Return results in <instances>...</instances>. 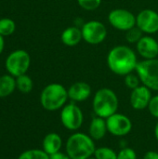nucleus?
Segmentation results:
<instances>
[{"label": "nucleus", "mask_w": 158, "mask_h": 159, "mask_svg": "<svg viewBox=\"0 0 158 159\" xmlns=\"http://www.w3.org/2000/svg\"><path fill=\"white\" fill-rule=\"evenodd\" d=\"M107 64L113 73L126 76L136 70L138 61L135 52L130 48L117 46L110 50L107 57Z\"/></svg>", "instance_id": "1"}, {"label": "nucleus", "mask_w": 158, "mask_h": 159, "mask_svg": "<svg viewBox=\"0 0 158 159\" xmlns=\"http://www.w3.org/2000/svg\"><path fill=\"white\" fill-rule=\"evenodd\" d=\"M65 149L71 159H88L94 156L96 146L88 134L75 132L68 138Z\"/></svg>", "instance_id": "2"}, {"label": "nucleus", "mask_w": 158, "mask_h": 159, "mask_svg": "<svg viewBox=\"0 0 158 159\" xmlns=\"http://www.w3.org/2000/svg\"><path fill=\"white\" fill-rule=\"evenodd\" d=\"M118 98L115 91L108 88L100 89L94 95L92 107L95 115L102 118H108L117 112Z\"/></svg>", "instance_id": "3"}, {"label": "nucleus", "mask_w": 158, "mask_h": 159, "mask_svg": "<svg viewBox=\"0 0 158 159\" xmlns=\"http://www.w3.org/2000/svg\"><path fill=\"white\" fill-rule=\"evenodd\" d=\"M68 99V89L58 83L47 85L40 95L41 105L47 111H57L62 108Z\"/></svg>", "instance_id": "4"}, {"label": "nucleus", "mask_w": 158, "mask_h": 159, "mask_svg": "<svg viewBox=\"0 0 158 159\" xmlns=\"http://www.w3.org/2000/svg\"><path fill=\"white\" fill-rule=\"evenodd\" d=\"M135 71L145 87L158 91V60L156 58L138 62Z\"/></svg>", "instance_id": "5"}, {"label": "nucleus", "mask_w": 158, "mask_h": 159, "mask_svg": "<svg viewBox=\"0 0 158 159\" xmlns=\"http://www.w3.org/2000/svg\"><path fill=\"white\" fill-rule=\"evenodd\" d=\"M31 63V58L27 51L17 49L12 51L6 60V68L9 75L18 77L25 75Z\"/></svg>", "instance_id": "6"}, {"label": "nucleus", "mask_w": 158, "mask_h": 159, "mask_svg": "<svg viewBox=\"0 0 158 159\" xmlns=\"http://www.w3.org/2000/svg\"><path fill=\"white\" fill-rule=\"evenodd\" d=\"M61 121L68 130H77L84 122V115L82 110L74 102L64 105L61 112Z\"/></svg>", "instance_id": "7"}, {"label": "nucleus", "mask_w": 158, "mask_h": 159, "mask_svg": "<svg viewBox=\"0 0 158 159\" xmlns=\"http://www.w3.org/2000/svg\"><path fill=\"white\" fill-rule=\"evenodd\" d=\"M83 39L90 45L102 43L107 35L105 25L99 20H90L82 25Z\"/></svg>", "instance_id": "8"}, {"label": "nucleus", "mask_w": 158, "mask_h": 159, "mask_svg": "<svg viewBox=\"0 0 158 159\" xmlns=\"http://www.w3.org/2000/svg\"><path fill=\"white\" fill-rule=\"evenodd\" d=\"M106 125L108 132L116 137L126 136L132 129L131 120L127 116L119 113H115L106 118Z\"/></svg>", "instance_id": "9"}, {"label": "nucleus", "mask_w": 158, "mask_h": 159, "mask_svg": "<svg viewBox=\"0 0 158 159\" xmlns=\"http://www.w3.org/2000/svg\"><path fill=\"white\" fill-rule=\"evenodd\" d=\"M108 20L115 29L121 31H129L136 26V17L129 10L123 8L114 9L109 13Z\"/></svg>", "instance_id": "10"}, {"label": "nucleus", "mask_w": 158, "mask_h": 159, "mask_svg": "<svg viewBox=\"0 0 158 159\" xmlns=\"http://www.w3.org/2000/svg\"><path fill=\"white\" fill-rule=\"evenodd\" d=\"M136 25L146 34L158 31V13L152 9H143L136 17Z\"/></svg>", "instance_id": "11"}, {"label": "nucleus", "mask_w": 158, "mask_h": 159, "mask_svg": "<svg viewBox=\"0 0 158 159\" xmlns=\"http://www.w3.org/2000/svg\"><path fill=\"white\" fill-rule=\"evenodd\" d=\"M151 99V89L145 87L144 85L139 86L131 91L130 104L134 110H143L148 107Z\"/></svg>", "instance_id": "12"}, {"label": "nucleus", "mask_w": 158, "mask_h": 159, "mask_svg": "<svg viewBox=\"0 0 158 159\" xmlns=\"http://www.w3.org/2000/svg\"><path fill=\"white\" fill-rule=\"evenodd\" d=\"M137 50L146 60L156 59L158 55V42L153 37L142 36L137 43Z\"/></svg>", "instance_id": "13"}, {"label": "nucleus", "mask_w": 158, "mask_h": 159, "mask_svg": "<svg viewBox=\"0 0 158 159\" xmlns=\"http://www.w3.org/2000/svg\"><path fill=\"white\" fill-rule=\"evenodd\" d=\"M91 94V88L86 82H75L68 89V97L74 102H84Z\"/></svg>", "instance_id": "14"}, {"label": "nucleus", "mask_w": 158, "mask_h": 159, "mask_svg": "<svg viewBox=\"0 0 158 159\" xmlns=\"http://www.w3.org/2000/svg\"><path fill=\"white\" fill-rule=\"evenodd\" d=\"M107 132L106 119L97 116L93 117L88 128V135L94 141H101L105 137Z\"/></svg>", "instance_id": "15"}, {"label": "nucleus", "mask_w": 158, "mask_h": 159, "mask_svg": "<svg viewBox=\"0 0 158 159\" xmlns=\"http://www.w3.org/2000/svg\"><path fill=\"white\" fill-rule=\"evenodd\" d=\"M43 150L48 155H53L57 152L61 151L62 146V140L61 137L55 132L48 133L45 136L43 143H42Z\"/></svg>", "instance_id": "16"}, {"label": "nucleus", "mask_w": 158, "mask_h": 159, "mask_svg": "<svg viewBox=\"0 0 158 159\" xmlns=\"http://www.w3.org/2000/svg\"><path fill=\"white\" fill-rule=\"evenodd\" d=\"M61 41L65 46L68 47H74L80 43L83 39L82 30L77 26H72L66 28L61 34Z\"/></svg>", "instance_id": "17"}, {"label": "nucleus", "mask_w": 158, "mask_h": 159, "mask_svg": "<svg viewBox=\"0 0 158 159\" xmlns=\"http://www.w3.org/2000/svg\"><path fill=\"white\" fill-rule=\"evenodd\" d=\"M16 89V79L11 75L0 76V98H5L12 94Z\"/></svg>", "instance_id": "18"}, {"label": "nucleus", "mask_w": 158, "mask_h": 159, "mask_svg": "<svg viewBox=\"0 0 158 159\" xmlns=\"http://www.w3.org/2000/svg\"><path fill=\"white\" fill-rule=\"evenodd\" d=\"M34 87L33 80L26 74L16 77V88L21 93H29L32 91Z\"/></svg>", "instance_id": "19"}, {"label": "nucleus", "mask_w": 158, "mask_h": 159, "mask_svg": "<svg viewBox=\"0 0 158 159\" xmlns=\"http://www.w3.org/2000/svg\"><path fill=\"white\" fill-rule=\"evenodd\" d=\"M16 24L13 20L4 18L0 20V34L2 36H7L15 32Z\"/></svg>", "instance_id": "20"}, {"label": "nucleus", "mask_w": 158, "mask_h": 159, "mask_svg": "<svg viewBox=\"0 0 158 159\" xmlns=\"http://www.w3.org/2000/svg\"><path fill=\"white\" fill-rule=\"evenodd\" d=\"M18 159H49V156L39 149H31L21 153Z\"/></svg>", "instance_id": "21"}, {"label": "nucleus", "mask_w": 158, "mask_h": 159, "mask_svg": "<svg viewBox=\"0 0 158 159\" xmlns=\"http://www.w3.org/2000/svg\"><path fill=\"white\" fill-rule=\"evenodd\" d=\"M94 157L96 159H117V153L109 147H99L95 150Z\"/></svg>", "instance_id": "22"}, {"label": "nucleus", "mask_w": 158, "mask_h": 159, "mask_svg": "<svg viewBox=\"0 0 158 159\" xmlns=\"http://www.w3.org/2000/svg\"><path fill=\"white\" fill-rule=\"evenodd\" d=\"M142 31L136 25L133 28L129 29V31H127L126 34V39L129 43H138L141 38L142 37Z\"/></svg>", "instance_id": "23"}, {"label": "nucleus", "mask_w": 158, "mask_h": 159, "mask_svg": "<svg viewBox=\"0 0 158 159\" xmlns=\"http://www.w3.org/2000/svg\"><path fill=\"white\" fill-rule=\"evenodd\" d=\"M140 82H141V79L139 75H136L133 73H130L125 76V84L130 89H134L138 88L140 86Z\"/></svg>", "instance_id": "24"}, {"label": "nucleus", "mask_w": 158, "mask_h": 159, "mask_svg": "<svg viewBox=\"0 0 158 159\" xmlns=\"http://www.w3.org/2000/svg\"><path fill=\"white\" fill-rule=\"evenodd\" d=\"M77 2L83 9L95 10L100 7L102 0H77Z\"/></svg>", "instance_id": "25"}, {"label": "nucleus", "mask_w": 158, "mask_h": 159, "mask_svg": "<svg viewBox=\"0 0 158 159\" xmlns=\"http://www.w3.org/2000/svg\"><path fill=\"white\" fill-rule=\"evenodd\" d=\"M117 159H137V154L132 148L126 147L117 153Z\"/></svg>", "instance_id": "26"}, {"label": "nucleus", "mask_w": 158, "mask_h": 159, "mask_svg": "<svg viewBox=\"0 0 158 159\" xmlns=\"http://www.w3.org/2000/svg\"><path fill=\"white\" fill-rule=\"evenodd\" d=\"M148 110L150 112V114L158 119V95L152 97L149 105H148Z\"/></svg>", "instance_id": "27"}, {"label": "nucleus", "mask_w": 158, "mask_h": 159, "mask_svg": "<svg viewBox=\"0 0 158 159\" xmlns=\"http://www.w3.org/2000/svg\"><path fill=\"white\" fill-rule=\"evenodd\" d=\"M49 159H71L70 157L66 154V153H61V151L60 152H57L53 155H50L49 156Z\"/></svg>", "instance_id": "28"}, {"label": "nucleus", "mask_w": 158, "mask_h": 159, "mask_svg": "<svg viewBox=\"0 0 158 159\" xmlns=\"http://www.w3.org/2000/svg\"><path fill=\"white\" fill-rule=\"evenodd\" d=\"M143 159H158V153L156 151H149L144 155Z\"/></svg>", "instance_id": "29"}, {"label": "nucleus", "mask_w": 158, "mask_h": 159, "mask_svg": "<svg viewBox=\"0 0 158 159\" xmlns=\"http://www.w3.org/2000/svg\"><path fill=\"white\" fill-rule=\"evenodd\" d=\"M4 47H5V40H4V36H2L0 34V54L3 52L4 50Z\"/></svg>", "instance_id": "30"}, {"label": "nucleus", "mask_w": 158, "mask_h": 159, "mask_svg": "<svg viewBox=\"0 0 158 159\" xmlns=\"http://www.w3.org/2000/svg\"><path fill=\"white\" fill-rule=\"evenodd\" d=\"M155 136H156V139L158 142V122L156 123V127H155Z\"/></svg>", "instance_id": "31"}, {"label": "nucleus", "mask_w": 158, "mask_h": 159, "mask_svg": "<svg viewBox=\"0 0 158 159\" xmlns=\"http://www.w3.org/2000/svg\"><path fill=\"white\" fill-rule=\"evenodd\" d=\"M88 159H96L95 158V157H89V158Z\"/></svg>", "instance_id": "32"}, {"label": "nucleus", "mask_w": 158, "mask_h": 159, "mask_svg": "<svg viewBox=\"0 0 158 159\" xmlns=\"http://www.w3.org/2000/svg\"><path fill=\"white\" fill-rule=\"evenodd\" d=\"M157 42H158V41H157Z\"/></svg>", "instance_id": "33"}]
</instances>
